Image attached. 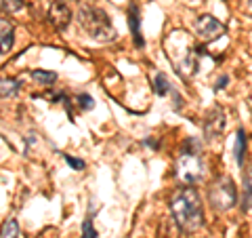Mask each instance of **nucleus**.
<instances>
[{
	"label": "nucleus",
	"instance_id": "nucleus-16",
	"mask_svg": "<svg viewBox=\"0 0 252 238\" xmlns=\"http://www.w3.org/2000/svg\"><path fill=\"white\" fill-rule=\"evenodd\" d=\"M82 238H97V230H94V226H93V215L91 213L82 221Z\"/></svg>",
	"mask_w": 252,
	"mask_h": 238
},
{
	"label": "nucleus",
	"instance_id": "nucleus-17",
	"mask_svg": "<svg viewBox=\"0 0 252 238\" xmlns=\"http://www.w3.org/2000/svg\"><path fill=\"white\" fill-rule=\"evenodd\" d=\"M76 104L80 106L82 110H91V108L94 106V101H93V97H91V95L80 93V95H78V97H76Z\"/></svg>",
	"mask_w": 252,
	"mask_h": 238
},
{
	"label": "nucleus",
	"instance_id": "nucleus-7",
	"mask_svg": "<svg viewBox=\"0 0 252 238\" xmlns=\"http://www.w3.org/2000/svg\"><path fill=\"white\" fill-rule=\"evenodd\" d=\"M49 21L55 30H65L72 21V9L67 6L65 0H55L49 9Z\"/></svg>",
	"mask_w": 252,
	"mask_h": 238
},
{
	"label": "nucleus",
	"instance_id": "nucleus-15",
	"mask_svg": "<svg viewBox=\"0 0 252 238\" xmlns=\"http://www.w3.org/2000/svg\"><path fill=\"white\" fill-rule=\"evenodd\" d=\"M19 236V226L15 219H6L0 230V238H17Z\"/></svg>",
	"mask_w": 252,
	"mask_h": 238
},
{
	"label": "nucleus",
	"instance_id": "nucleus-18",
	"mask_svg": "<svg viewBox=\"0 0 252 238\" xmlns=\"http://www.w3.org/2000/svg\"><path fill=\"white\" fill-rule=\"evenodd\" d=\"M2 9L9 13H15V11L23 9V0H2Z\"/></svg>",
	"mask_w": 252,
	"mask_h": 238
},
{
	"label": "nucleus",
	"instance_id": "nucleus-5",
	"mask_svg": "<svg viewBox=\"0 0 252 238\" xmlns=\"http://www.w3.org/2000/svg\"><path fill=\"white\" fill-rule=\"evenodd\" d=\"M195 32H198L202 40L212 42V40H219L225 34V26L217 17H212V15H200L195 19Z\"/></svg>",
	"mask_w": 252,
	"mask_h": 238
},
{
	"label": "nucleus",
	"instance_id": "nucleus-14",
	"mask_svg": "<svg viewBox=\"0 0 252 238\" xmlns=\"http://www.w3.org/2000/svg\"><path fill=\"white\" fill-rule=\"evenodd\" d=\"M19 91V80L15 78H2L0 80V97H13Z\"/></svg>",
	"mask_w": 252,
	"mask_h": 238
},
{
	"label": "nucleus",
	"instance_id": "nucleus-2",
	"mask_svg": "<svg viewBox=\"0 0 252 238\" xmlns=\"http://www.w3.org/2000/svg\"><path fill=\"white\" fill-rule=\"evenodd\" d=\"M78 21H80V26L86 30V34L91 38H94L97 42L116 40V30L112 26V21H109L107 13L101 11L99 6H91V4L80 6V11H78Z\"/></svg>",
	"mask_w": 252,
	"mask_h": 238
},
{
	"label": "nucleus",
	"instance_id": "nucleus-20",
	"mask_svg": "<svg viewBox=\"0 0 252 238\" xmlns=\"http://www.w3.org/2000/svg\"><path fill=\"white\" fill-rule=\"evenodd\" d=\"M227 84H229V76H220L219 80H217V84H215V91H220V89H225Z\"/></svg>",
	"mask_w": 252,
	"mask_h": 238
},
{
	"label": "nucleus",
	"instance_id": "nucleus-8",
	"mask_svg": "<svg viewBox=\"0 0 252 238\" xmlns=\"http://www.w3.org/2000/svg\"><path fill=\"white\" fill-rule=\"evenodd\" d=\"M15 44V28L11 21L0 19V55H6Z\"/></svg>",
	"mask_w": 252,
	"mask_h": 238
},
{
	"label": "nucleus",
	"instance_id": "nucleus-13",
	"mask_svg": "<svg viewBox=\"0 0 252 238\" xmlns=\"http://www.w3.org/2000/svg\"><path fill=\"white\" fill-rule=\"evenodd\" d=\"M32 78H34L38 84H42V86H53L55 82H57V74L46 72V70H34V72H32Z\"/></svg>",
	"mask_w": 252,
	"mask_h": 238
},
{
	"label": "nucleus",
	"instance_id": "nucleus-9",
	"mask_svg": "<svg viewBox=\"0 0 252 238\" xmlns=\"http://www.w3.org/2000/svg\"><path fill=\"white\" fill-rule=\"evenodd\" d=\"M139 6L137 4H130L128 6V26H130V32H132V40H135L137 46H143L145 40H143V36H141V28H139Z\"/></svg>",
	"mask_w": 252,
	"mask_h": 238
},
{
	"label": "nucleus",
	"instance_id": "nucleus-12",
	"mask_svg": "<svg viewBox=\"0 0 252 238\" xmlns=\"http://www.w3.org/2000/svg\"><path fill=\"white\" fill-rule=\"evenodd\" d=\"M154 91H156V95H160V97H166V95H170L175 89H172L170 80L164 74H156V78H154Z\"/></svg>",
	"mask_w": 252,
	"mask_h": 238
},
{
	"label": "nucleus",
	"instance_id": "nucleus-21",
	"mask_svg": "<svg viewBox=\"0 0 252 238\" xmlns=\"http://www.w3.org/2000/svg\"><path fill=\"white\" fill-rule=\"evenodd\" d=\"M246 4L250 6V9H252V0H246Z\"/></svg>",
	"mask_w": 252,
	"mask_h": 238
},
{
	"label": "nucleus",
	"instance_id": "nucleus-19",
	"mask_svg": "<svg viewBox=\"0 0 252 238\" xmlns=\"http://www.w3.org/2000/svg\"><path fill=\"white\" fill-rule=\"evenodd\" d=\"M65 162L72 166V169H76V171H82L84 166H86L84 160H80V158H74V156H69V154H65Z\"/></svg>",
	"mask_w": 252,
	"mask_h": 238
},
{
	"label": "nucleus",
	"instance_id": "nucleus-3",
	"mask_svg": "<svg viewBox=\"0 0 252 238\" xmlns=\"http://www.w3.org/2000/svg\"><path fill=\"white\" fill-rule=\"evenodd\" d=\"M208 200L212 204V209L219 213L231 211L238 204V188H235L233 179L229 175L217 177L208 188Z\"/></svg>",
	"mask_w": 252,
	"mask_h": 238
},
{
	"label": "nucleus",
	"instance_id": "nucleus-11",
	"mask_svg": "<svg viewBox=\"0 0 252 238\" xmlns=\"http://www.w3.org/2000/svg\"><path fill=\"white\" fill-rule=\"evenodd\" d=\"M233 154H235V162H238V166H244V154H246V133H244V129H238V133H235Z\"/></svg>",
	"mask_w": 252,
	"mask_h": 238
},
{
	"label": "nucleus",
	"instance_id": "nucleus-10",
	"mask_svg": "<svg viewBox=\"0 0 252 238\" xmlns=\"http://www.w3.org/2000/svg\"><path fill=\"white\" fill-rule=\"evenodd\" d=\"M252 209V162L244 173V196H242V211Z\"/></svg>",
	"mask_w": 252,
	"mask_h": 238
},
{
	"label": "nucleus",
	"instance_id": "nucleus-1",
	"mask_svg": "<svg viewBox=\"0 0 252 238\" xmlns=\"http://www.w3.org/2000/svg\"><path fill=\"white\" fill-rule=\"evenodd\" d=\"M170 213L175 224L183 232H195L204 226V207L198 190L193 186L179 188L170 196Z\"/></svg>",
	"mask_w": 252,
	"mask_h": 238
},
{
	"label": "nucleus",
	"instance_id": "nucleus-4",
	"mask_svg": "<svg viewBox=\"0 0 252 238\" xmlns=\"http://www.w3.org/2000/svg\"><path fill=\"white\" fill-rule=\"evenodd\" d=\"M177 179L183 186H193L204 175V162L200 158V152L191 150H181V156L177 158Z\"/></svg>",
	"mask_w": 252,
	"mask_h": 238
},
{
	"label": "nucleus",
	"instance_id": "nucleus-6",
	"mask_svg": "<svg viewBox=\"0 0 252 238\" xmlns=\"http://www.w3.org/2000/svg\"><path fill=\"white\" fill-rule=\"evenodd\" d=\"M202 129H204V135H206L208 141L219 139L220 135H223V131H225V114H223V110L220 108L210 110V112L206 114V118H204Z\"/></svg>",
	"mask_w": 252,
	"mask_h": 238
}]
</instances>
